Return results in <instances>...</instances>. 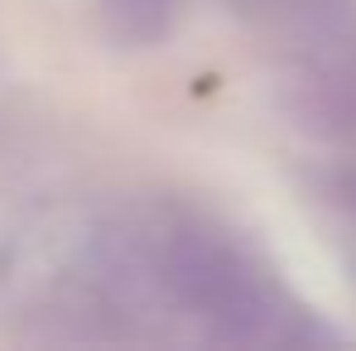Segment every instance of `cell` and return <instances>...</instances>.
Instances as JSON below:
<instances>
[{"label": "cell", "mask_w": 356, "mask_h": 351, "mask_svg": "<svg viewBox=\"0 0 356 351\" xmlns=\"http://www.w3.org/2000/svg\"><path fill=\"white\" fill-rule=\"evenodd\" d=\"M159 279L217 342L260 347L280 337V308L265 279L217 236L174 231L159 255Z\"/></svg>", "instance_id": "6da1fadb"}, {"label": "cell", "mask_w": 356, "mask_h": 351, "mask_svg": "<svg viewBox=\"0 0 356 351\" xmlns=\"http://www.w3.org/2000/svg\"><path fill=\"white\" fill-rule=\"evenodd\" d=\"M178 15H183V0H102L106 29L120 44H130V49L164 44L174 34Z\"/></svg>", "instance_id": "7a4b0ae2"}, {"label": "cell", "mask_w": 356, "mask_h": 351, "mask_svg": "<svg viewBox=\"0 0 356 351\" xmlns=\"http://www.w3.org/2000/svg\"><path fill=\"white\" fill-rule=\"evenodd\" d=\"M342 193H347V202H352V212H356V169L347 174V183H342Z\"/></svg>", "instance_id": "3957f363"}]
</instances>
